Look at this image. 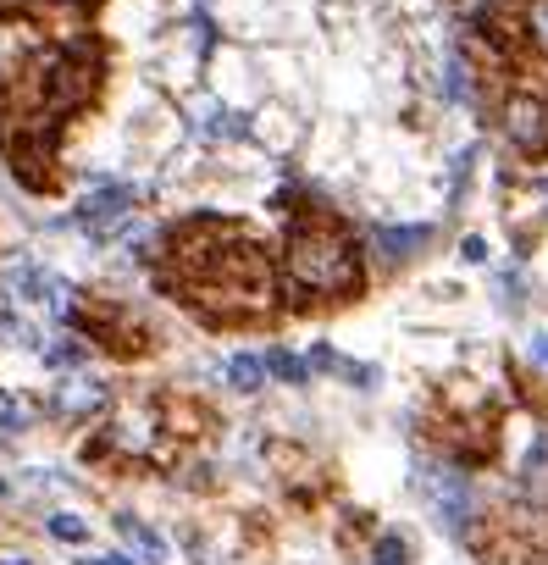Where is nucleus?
Wrapping results in <instances>:
<instances>
[{
    "label": "nucleus",
    "instance_id": "nucleus-1",
    "mask_svg": "<svg viewBox=\"0 0 548 565\" xmlns=\"http://www.w3.org/2000/svg\"><path fill=\"white\" fill-rule=\"evenodd\" d=\"M183 283H189L194 305H205L211 316H227V322H239V316H266L272 311V294H277L272 261H266L261 244L244 239L239 228L227 233L200 266H189Z\"/></svg>",
    "mask_w": 548,
    "mask_h": 565
},
{
    "label": "nucleus",
    "instance_id": "nucleus-2",
    "mask_svg": "<svg viewBox=\"0 0 548 565\" xmlns=\"http://www.w3.org/2000/svg\"><path fill=\"white\" fill-rule=\"evenodd\" d=\"M283 272H288V289L305 294V300H344V294L360 289L355 239L344 228H333V222H299L288 233Z\"/></svg>",
    "mask_w": 548,
    "mask_h": 565
},
{
    "label": "nucleus",
    "instance_id": "nucleus-3",
    "mask_svg": "<svg viewBox=\"0 0 548 565\" xmlns=\"http://www.w3.org/2000/svg\"><path fill=\"white\" fill-rule=\"evenodd\" d=\"M128 211H133V189L128 183H100V189L78 205V222H84L89 233H111L117 222H128Z\"/></svg>",
    "mask_w": 548,
    "mask_h": 565
},
{
    "label": "nucleus",
    "instance_id": "nucleus-4",
    "mask_svg": "<svg viewBox=\"0 0 548 565\" xmlns=\"http://www.w3.org/2000/svg\"><path fill=\"white\" fill-rule=\"evenodd\" d=\"M504 133H510L521 150H537L548 139V106L537 95H510V106H504Z\"/></svg>",
    "mask_w": 548,
    "mask_h": 565
},
{
    "label": "nucleus",
    "instance_id": "nucleus-5",
    "mask_svg": "<svg viewBox=\"0 0 548 565\" xmlns=\"http://www.w3.org/2000/svg\"><path fill=\"white\" fill-rule=\"evenodd\" d=\"M427 488H432V499H438L443 521H449V527H465V516H471V488H465V477H454V471H427Z\"/></svg>",
    "mask_w": 548,
    "mask_h": 565
},
{
    "label": "nucleus",
    "instance_id": "nucleus-6",
    "mask_svg": "<svg viewBox=\"0 0 548 565\" xmlns=\"http://www.w3.org/2000/svg\"><path fill=\"white\" fill-rule=\"evenodd\" d=\"M432 233L427 228H371V244H377V255H388V261H410L416 250H427Z\"/></svg>",
    "mask_w": 548,
    "mask_h": 565
},
{
    "label": "nucleus",
    "instance_id": "nucleus-7",
    "mask_svg": "<svg viewBox=\"0 0 548 565\" xmlns=\"http://www.w3.org/2000/svg\"><path fill=\"white\" fill-rule=\"evenodd\" d=\"M150 438H155V416H150V410H128V416L111 427V444L133 449V455H144V449H150Z\"/></svg>",
    "mask_w": 548,
    "mask_h": 565
},
{
    "label": "nucleus",
    "instance_id": "nucleus-8",
    "mask_svg": "<svg viewBox=\"0 0 548 565\" xmlns=\"http://www.w3.org/2000/svg\"><path fill=\"white\" fill-rule=\"evenodd\" d=\"M227 383L244 388V394H255V388L266 383V361H255V355H233V361H227Z\"/></svg>",
    "mask_w": 548,
    "mask_h": 565
},
{
    "label": "nucleus",
    "instance_id": "nucleus-9",
    "mask_svg": "<svg viewBox=\"0 0 548 565\" xmlns=\"http://www.w3.org/2000/svg\"><path fill=\"white\" fill-rule=\"evenodd\" d=\"M61 405H67V410H78V416H89V410H100V405H106V388H100V383H72L67 394H61Z\"/></svg>",
    "mask_w": 548,
    "mask_h": 565
},
{
    "label": "nucleus",
    "instance_id": "nucleus-10",
    "mask_svg": "<svg viewBox=\"0 0 548 565\" xmlns=\"http://www.w3.org/2000/svg\"><path fill=\"white\" fill-rule=\"evenodd\" d=\"M45 361L50 366H78V361H89V344L84 338H56V344L45 349Z\"/></svg>",
    "mask_w": 548,
    "mask_h": 565
},
{
    "label": "nucleus",
    "instance_id": "nucleus-11",
    "mask_svg": "<svg viewBox=\"0 0 548 565\" xmlns=\"http://www.w3.org/2000/svg\"><path fill=\"white\" fill-rule=\"evenodd\" d=\"M266 372H277L283 383H305V372H310V366H305V361H294L288 349H272V355H266Z\"/></svg>",
    "mask_w": 548,
    "mask_h": 565
},
{
    "label": "nucleus",
    "instance_id": "nucleus-12",
    "mask_svg": "<svg viewBox=\"0 0 548 565\" xmlns=\"http://www.w3.org/2000/svg\"><path fill=\"white\" fill-rule=\"evenodd\" d=\"M443 95H449V100H465V95H471V73H465L454 56H449V67H443Z\"/></svg>",
    "mask_w": 548,
    "mask_h": 565
},
{
    "label": "nucleus",
    "instance_id": "nucleus-13",
    "mask_svg": "<svg viewBox=\"0 0 548 565\" xmlns=\"http://www.w3.org/2000/svg\"><path fill=\"white\" fill-rule=\"evenodd\" d=\"M122 532H128V543H139L144 560H161V538H150V532H144L133 516H122Z\"/></svg>",
    "mask_w": 548,
    "mask_h": 565
},
{
    "label": "nucleus",
    "instance_id": "nucleus-14",
    "mask_svg": "<svg viewBox=\"0 0 548 565\" xmlns=\"http://www.w3.org/2000/svg\"><path fill=\"white\" fill-rule=\"evenodd\" d=\"M526 34H532L537 45H548V0H532V6H526Z\"/></svg>",
    "mask_w": 548,
    "mask_h": 565
},
{
    "label": "nucleus",
    "instance_id": "nucleus-15",
    "mask_svg": "<svg viewBox=\"0 0 548 565\" xmlns=\"http://www.w3.org/2000/svg\"><path fill=\"white\" fill-rule=\"evenodd\" d=\"M50 532H56L61 543H84V538H89V527H84L78 516H50Z\"/></svg>",
    "mask_w": 548,
    "mask_h": 565
},
{
    "label": "nucleus",
    "instance_id": "nucleus-16",
    "mask_svg": "<svg viewBox=\"0 0 548 565\" xmlns=\"http://www.w3.org/2000/svg\"><path fill=\"white\" fill-rule=\"evenodd\" d=\"M23 421H28V410L17 405V399L6 394V388H0V427H12V433H17V427H23Z\"/></svg>",
    "mask_w": 548,
    "mask_h": 565
},
{
    "label": "nucleus",
    "instance_id": "nucleus-17",
    "mask_svg": "<svg viewBox=\"0 0 548 565\" xmlns=\"http://www.w3.org/2000/svg\"><path fill=\"white\" fill-rule=\"evenodd\" d=\"M377 565H405V543L388 532V538H377Z\"/></svg>",
    "mask_w": 548,
    "mask_h": 565
},
{
    "label": "nucleus",
    "instance_id": "nucleus-18",
    "mask_svg": "<svg viewBox=\"0 0 548 565\" xmlns=\"http://www.w3.org/2000/svg\"><path fill=\"white\" fill-rule=\"evenodd\" d=\"M6 67H12V39L0 34V73H6Z\"/></svg>",
    "mask_w": 548,
    "mask_h": 565
},
{
    "label": "nucleus",
    "instance_id": "nucleus-19",
    "mask_svg": "<svg viewBox=\"0 0 548 565\" xmlns=\"http://www.w3.org/2000/svg\"><path fill=\"white\" fill-rule=\"evenodd\" d=\"M532 355H537V361L548 366V338H532Z\"/></svg>",
    "mask_w": 548,
    "mask_h": 565
},
{
    "label": "nucleus",
    "instance_id": "nucleus-20",
    "mask_svg": "<svg viewBox=\"0 0 548 565\" xmlns=\"http://www.w3.org/2000/svg\"><path fill=\"white\" fill-rule=\"evenodd\" d=\"M89 565H133V560H122V554H111V560H89Z\"/></svg>",
    "mask_w": 548,
    "mask_h": 565
},
{
    "label": "nucleus",
    "instance_id": "nucleus-21",
    "mask_svg": "<svg viewBox=\"0 0 548 565\" xmlns=\"http://www.w3.org/2000/svg\"><path fill=\"white\" fill-rule=\"evenodd\" d=\"M45 6H84V0H45Z\"/></svg>",
    "mask_w": 548,
    "mask_h": 565
},
{
    "label": "nucleus",
    "instance_id": "nucleus-22",
    "mask_svg": "<svg viewBox=\"0 0 548 565\" xmlns=\"http://www.w3.org/2000/svg\"><path fill=\"white\" fill-rule=\"evenodd\" d=\"M6 565H28V560H6Z\"/></svg>",
    "mask_w": 548,
    "mask_h": 565
}]
</instances>
